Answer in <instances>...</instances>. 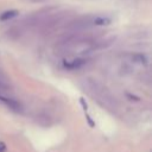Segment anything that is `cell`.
Here are the masks:
<instances>
[{
  "label": "cell",
  "mask_w": 152,
  "mask_h": 152,
  "mask_svg": "<svg viewBox=\"0 0 152 152\" xmlns=\"http://www.w3.org/2000/svg\"><path fill=\"white\" fill-rule=\"evenodd\" d=\"M0 101H2L4 103H6L10 108H12L13 110H20V104L17 102V101H14V100H12V99H8V97H5V96H1L0 95Z\"/></svg>",
  "instance_id": "obj_1"
},
{
  "label": "cell",
  "mask_w": 152,
  "mask_h": 152,
  "mask_svg": "<svg viewBox=\"0 0 152 152\" xmlns=\"http://www.w3.org/2000/svg\"><path fill=\"white\" fill-rule=\"evenodd\" d=\"M84 63H86L84 59L76 58V59H74V61H71V62H66V61H65V62H64V66L68 68V69H76V68L82 66Z\"/></svg>",
  "instance_id": "obj_2"
},
{
  "label": "cell",
  "mask_w": 152,
  "mask_h": 152,
  "mask_svg": "<svg viewBox=\"0 0 152 152\" xmlns=\"http://www.w3.org/2000/svg\"><path fill=\"white\" fill-rule=\"evenodd\" d=\"M15 15H18V11H15V10L6 11V12H4L2 14H0V20H8V19L14 18Z\"/></svg>",
  "instance_id": "obj_3"
},
{
  "label": "cell",
  "mask_w": 152,
  "mask_h": 152,
  "mask_svg": "<svg viewBox=\"0 0 152 152\" xmlns=\"http://www.w3.org/2000/svg\"><path fill=\"white\" fill-rule=\"evenodd\" d=\"M93 23H94L95 25L102 26V25H108V24H110V19L107 18V17H96V18L93 20Z\"/></svg>",
  "instance_id": "obj_4"
},
{
  "label": "cell",
  "mask_w": 152,
  "mask_h": 152,
  "mask_svg": "<svg viewBox=\"0 0 152 152\" xmlns=\"http://www.w3.org/2000/svg\"><path fill=\"white\" fill-rule=\"evenodd\" d=\"M133 59H134L135 62L141 63V64H146V57H145L144 55H134V56H133Z\"/></svg>",
  "instance_id": "obj_5"
},
{
  "label": "cell",
  "mask_w": 152,
  "mask_h": 152,
  "mask_svg": "<svg viewBox=\"0 0 152 152\" xmlns=\"http://www.w3.org/2000/svg\"><path fill=\"white\" fill-rule=\"evenodd\" d=\"M86 118H87V120H88V124H89V126H90V127H94V126H95V122H94V121L90 119V116H89L87 113H86Z\"/></svg>",
  "instance_id": "obj_6"
},
{
  "label": "cell",
  "mask_w": 152,
  "mask_h": 152,
  "mask_svg": "<svg viewBox=\"0 0 152 152\" xmlns=\"http://www.w3.org/2000/svg\"><path fill=\"white\" fill-rule=\"evenodd\" d=\"M80 102L82 103V107H83V109H84V110H87V109H88V104H87V102L84 101V99H83V97H81V99H80Z\"/></svg>",
  "instance_id": "obj_7"
},
{
  "label": "cell",
  "mask_w": 152,
  "mask_h": 152,
  "mask_svg": "<svg viewBox=\"0 0 152 152\" xmlns=\"http://www.w3.org/2000/svg\"><path fill=\"white\" fill-rule=\"evenodd\" d=\"M6 151V144L4 141H0V152H5Z\"/></svg>",
  "instance_id": "obj_8"
},
{
  "label": "cell",
  "mask_w": 152,
  "mask_h": 152,
  "mask_svg": "<svg viewBox=\"0 0 152 152\" xmlns=\"http://www.w3.org/2000/svg\"><path fill=\"white\" fill-rule=\"evenodd\" d=\"M126 95H127V97H129L131 100H135V101H139V100H140L139 97H135V96H132V94H128V93H127Z\"/></svg>",
  "instance_id": "obj_9"
},
{
  "label": "cell",
  "mask_w": 152,
  "mask_h": 152,
  "mask_svg": "<svg viewBox=\"0 0 152 152\" xmlns=\"http://www.w3.org/2000/svg\"><path fill=\"white\" fill-rule=\"evenodd\" d=\"M0 87H1V86H0Z\"/></svg>",
  "instance_id": "obj_10"
}]
</instances>
